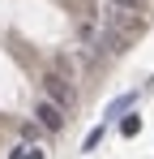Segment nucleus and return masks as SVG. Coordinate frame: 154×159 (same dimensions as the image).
I'll return each instance as SVG.
<instances>
[{
  "label": "nucleus",
  "instance_id": "obj_5",
  "mask_svg": "<svg viewBox=\"0 0 154 159\" xmlns=\"http://www.w3.org/2000/svg\"><path fill=\"white\" fill-rule=\"evenodd\" d=\"M137 129H141V116H124V120H120V133H124V138H133Z\"/></svg>",
  "mask_w": 154,
  "mask_h": 159
},
{
  "label": "nucleus",
  "instance_id": "obj_7",
  "mask_svg": "<svg viewBox=\"0 0 154 159\" xmlns=\"http://www.w3.org/2000/svg\"><path fill=\"white\" fill-rule=\"evenodd\" d=\"M9 159H26V146H17V151H13V155H9Z\"/></svg>",
  "mask_w": 154,
  "mask_h": 159
},
{
  "label": "nucleus",
  "instance_id": "obj_3",
  "mask_svg": "<svg viewBox=\"0 0 154 159\" xmlns=\"http://www.w3.org/2000/svg\"><path fill=\"white\" fill-rule=\"evenodd\" d=\"M34 120H39L47 133H60L64 129V107L51 103V99H39V103H34Z\"/></svg>",
  "mask_w": 154,
  "mask_h": 159
},
{
  "label": "nucleus",
  "instance_id": "obj_4",
  "mask_svg": "<svg viewBox=\"0 0 154 159\" xmlns=\"http://www.w3.org/2000/svg\"><path fill=\"white\" fill-rule=\"evenodd\" d=\"M111 9H120V13H146V4L150 0H107Z\"/></svg>",
  "mask_w": 154,
  "mask_h": 159
},
{
  "label": "nucleus",
  "instance_id": "obj_2",
  "mask_svg": "<svg viewBox=\"0 0 154 159\" xmlns=\"http://www.w3.org/2000/svg\"><path fill=\"white\" fill-rule=\"evenodd\" d=\"M107 30H116L120 39H133V34H141L146 30V13H120V9H111V17H107Z\"/></svg>",
  "mask_w": 154,
  "mask_h": 159
},
{
  "label": "nucleus",
  "instance_id": "obj_1",
  "mask_svg": "<svg viewBox=\"0 0 154 159\" xmlns=\"http://www.w3.org/2000/svg\"><path fill=\"white\" fill-rule=\"evenodd\" d=\"M43 99H51V103H60L64 112L77 103V90H73V82L64 78V73H56V69H47L43 73Z\"/></svg>",
  "mask_w": 154,
  "mask_h": 159
},
{
  "label": "nucleus",
  "instance_id": "obj_6",
  "mask_svg": "<svg viewBox=\"0 0 154 159\" xmlns=\"http://www.w3.org/2000/svg\"><path fill=\"white\" fill-rule=\"evenodd\" d=\"M26 159H47V155H43L39 146H26Z\"/></svg>",
  "mask_w": 154,
  "mask_h": 159
}]
</instances>
